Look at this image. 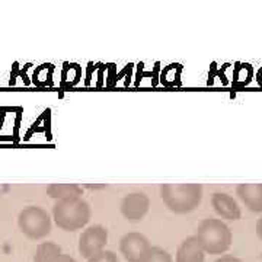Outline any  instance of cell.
<instances>
[{
    "instance_id": "obj_11",
    "label": "cell",
    "mask_w": 262,
    "mask_h": 262,
    "mask_svg": "<svg viewBox=\"0 0 262 262\" xmlns=\"http://www.w3.org/2000/svg\"><path fill=\"white\" fill-rule=\"evenodd\" d=\"M34 262H77L70 255L63 253L61 248L54 242H42L37 246Z\"/></svg>"
},
{
    "instance_id": "obj_16",
    "label": "cell",
    "mask_w": 262,
    "mask_h": 262,
    "mask_svg": "<svg viewBox=\"0 0 262 262\" xmlns=\"http://www.w3.org/2000/svg\"><path fill=\"white\" fill-rule=\"evenodd\" d=\"M256 234H258V237L262 241V217L258 220V223H256Z\"/></svg>"
},
{
    "instance_id": "obj_8",
    "label": "cell",
    "mask_w": 262,
    "mask_h": 262,
    "mask_svg": "<svg viewBox=\"0 0 262 262\" xmlns=\"http://www.w3.org/2000/svg\"><path fill=\"white\" fill-rule=\"evenodd\" d=\"M211 204L214 207V211L226 220H239L242 217L241 207L236 203L233 196L226 192H214L211 196Z\"/></svg>"
},
{
    "instance_id": "obj_12",
    "label": "cell",
    "mask_w": 262,
    "mask_h": 262,
    "mask_svg": "<svg viewBox=\"0 0 262 262\" xmlns=\"http://www.w3.org/2000/svg\"><path fill=\"white\" fill-rule=\"evenodd\" d=\"M47 195L50 198L58 200H69V198H82L83 189L77 184H51L47 187Z\"/></svg>"
},
{
    "instance_id": "obj_14",
    "label": "cell",
    "mask_w": 262,
    "mask_h": 262,
    "mask_svg": "<svg viewBox=\"0 0 262 262\" xmlns=\"http://www.w3.org/2000/svg\"><path fill=\"white\" fill-rule=\"evenodd\" d=\"M86 262H118V258L113 251H102V252L96 253L92 258H89Z\"/></svg>"
},
{
    "instance_id": "obj_2",
    "label": "cell",
    "mask_w": 262,
    "mask_h": 262,
    "mask_svg": "<svg viewBox=\"0 0 262 262\" xmlns=\"http://www.w3.org/2000/svg\"><path fill=\"white\" fill-rule=\"evenodd\" d=\"M92 210L83 198L58 200L53 207V219L56 225L66 232L80 230L89 223Z\"/></svg>"
},
{
    "instance_id": "obj_1",
    "label": "cell",
    "mask_w": 262,
    "mask_h": 262,
    "mask_svg": "<svg viewBox=\"0 0 262 262\" xmlns=\"http://www.w3.org/2000/svg\"><path fill=\"white\" fill-rule=\"evenodd\" d=\"M160 198L163 204L175 214H188L201 204V184H162Z\"/></svg>"
},
{
    "instance_id": "obj_9",
    "label": "cell",
    "mask_w": 262,
    "mask_h": 262,
    "mask_svg": "<svg viewBox=\"0 0 262 262\" xmlns=\"http://www.w3.org/2000/svg\"><path fill=\"white\" fill-rule=\"evenodd\" d=\"M236 195L252 213H262V184H239Z\"/></svg>"
},
{
    "instance_id": "obj_3",
    "label": "cell",
    "mask_w": 262,
    "mask_h": 262,
    "mask_svg": "<svg viewBox=\"0 0 262 262\" xmlns=\"http://www.w3.org/2000/svg\"><path fill=\"white\" fill-rule=\"evenodd\" d=\"M195 236L204 252L210 255H222L232 246L233 234L230 227L220 219H206L196 227Z\"/></svg>"
},
{
    "instance_id": "obj_15",
    "label": "cell",
    "mask_w": 262,
    "mask_h": 262,
    "mask_svg": "<svg viewBox=\"0 0 262 262\" xmlns=\"http://www.w3.org/2000/svg\"><path fill=\"white\" fill-rule=\"evenodd\" d=\"M214 262H244L242 259L236 258L233 255H222L219 259H215Z\"/></svg>"
},
{
    "instance_id": "obj_5",
    "label": "cell",
    "mask_w": 262,
    "mask_h": 262,
    "mask_svg": "<svg viewBox=\"0 0 262 262\" xmlns=\"http://www.w3.org/2000/svg\"><path fill=\"white\" fill-rule=\"evenodd\" d=\"M108 242V230L102 225H94L86 227L79 237V253L89 259L96 253L105 251Z\"/></svg>"
},
{
    "instance_id": "obj_10",
    "label": "cell",
    "mask_w": 262,
    "mask_h": 262,
    "mask_svg": "<svg viewBox=\"0 0 262 262\" xmlns=\"http://www.w3.org/2000/svg\"><path fill=\"white\" fill-rule=\"evenodd\" d=\"M204 259H206V252L195 234L188 236L178 246L177 262H204Z\"/></svg>"
},
{
    "instance_id": "obj_17",
    "label": "cell",
    "mask_w": 262,
    "mask_h": 262,
    "mask_svg": "<svg viewBox=\"0 0 262 262\" xmlns=\"http://www.w3.org/2000/svg\"><path fill=\"white\" fill-rule=\"evenodd\" d=\"M0 189H2V188H0Z\"/></svg>"
},
{
    "instance_id": "obj_4",
    "label": "cell",
    "mask_w": 262,
    "mask_h": 262,
    "mask_svg": "<svg viewBox=\"0 0 262 262\" xmlns=\"http://www.w3.org/2000/svg\"><path fill=\"white\" fill-rule=\"evenodd\" d=\"M18 226L28 239L41 241L51 233V217L42 207H25L18 215Z\"/></svg>"
},
{
    "instance_id": "obj_13",
    "label": "cell",
    "mask_w": 262,
    "mask_h": 262,
    "mask_svg": "<svg viewBox=\"0 0 262 262\" xmlns=\"http://www.w3.org/2000/svg\"><path fill=\"white\" fill-rule=\"evenodd\" d=\"M143 262H173V258L166 249L160 246H151Z\"/></svg>"
},
{
    "instance_id": "obj_7",
    "label": "cell",
    "mask_w": 262,
    "mask_h": 262,
    "mask_svg": "<svg viewBox=\"0 0 262 262\" xmlns=\"http://www.w3.org/2000/svg\"><path fill=\"white\" fill-rule=\"evenodd\" d=\"M150 208V200L149 196L144 192H131L122 198L121 206V214L124 219H127L128 222H141L146 214L149 213Z\"/></svg>"
},
{
    "instance_id": "obj_6",
    "label": "cell",
    "mask_w": 262,
    "mask_h": 262,
    "mask_svg": "<svg viewBox=\"0 0 262 262\" xmlns=\"http://www.w3.org/2000/svg\"><path fill=\"white\" fill-rule=\"evenodd\" d=\"M150 248L149 239L139 232L125 233L120 241V252L128 262H143Z\"/></svg>"
}]
</instances>
